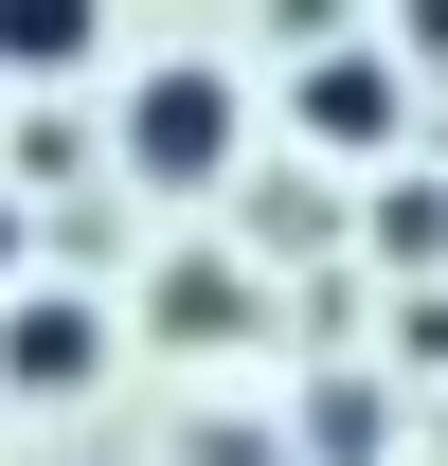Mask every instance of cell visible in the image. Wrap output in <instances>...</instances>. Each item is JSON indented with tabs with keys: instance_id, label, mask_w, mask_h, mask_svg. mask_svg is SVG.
I'll list each match as a JSON object with an SVG mask.
<instances>
[{
	"instance_id": "9",
	"label": "cell",
	"mask_w": 448,
	"mask_h": 466,
	"mask_svg": "<svg viewBox=\"0 0 448 466\" xmlns=\"http://www.w3.org/2000/svg\"><path fill=\"white\" fill-rule=\"evenodd\" d=\"M18 251H36V216H18V198H0V305H18Z\"/></svg>"
},
{
	"instance_id": "3",
	"label": "cell",
	"mask_w": 448,
	"mask_h": 466,
	"mask_svg": "<svg viewBox=\"0 0 448 466\" xmlns=\"http://www.w3.org/2000/svg\"><path fill=\"white\" fill-rule=\"evenodd\" d=\"M90 377H108V323H90L72 288H18V305H0V395H90Z\"/></svg>"
},
{
	"instance_id": "4",
	"label": "cell",
	"mask_w": 448,
	"mask_h": 466,
	"mask_svg": "<svg viewBox=\"0 0 448 466\" xmlns=\"http://www.w3.org/2000/svg\"><path fill=\"white\" fill-rule=\"evenodd\" d=\"M90 55H108V0H0V72L55 90V72H90Z\"/></svg>"
},
{
	"instance_id": "2",
	"label": "cell",
	"mask_w": 448,
	"mask_h": 466,
	"mask_svg": "<svg viewBox=\"0 0 448 466\" xmlns=\"http://www.w3.org/2000/svg\"><path fill=\"white\" fill-rule=\"evenodd\" d=\"M394 108H412V90H394V55H341V36L287 72V126H305L323 162H377V144H394Z\"/></svg>"
},
{
	"instance_id": "1",
	"label": "cell",
	"mask_w": 448,
	"mask_h": 466,
	"mask_svg": "<svg viewBox=\"0 0 448 466\" xmlns=\"http://www.w3.org/2000/svg\"><path fill=\"white\" fill-rule=\"evenodd\" d=\"M126 179H162V198H216L233 179V72L162 55L144 90H126Z\"/></svg>"
},
{
	"instance_id": "6",
	"label": "cell",
	"mask_w": 448,
	"mask_h": 466,
	"mask_svg": "<svg viewBox=\"0 0 448 466\" xmlns=\"http://www.w3.org/2000/svg\"><path fill=\"white\" fill-rule=\"evenodd\" d=\"M305 466H377V395H359V377L305 395Z\"/></svg>"
},
{
	"instance_id": "7",
	"label": "cell",
	"mask_w": 448,
	"mask_h": 466,
	"mask_svg": "<svg viewBox=\"0 0 448 466\" xmlns=\"http://www.w3.org/2000/svg\"><path fill=\"white\" fill-rule=\"evenodd\" d=\"M377 251H394V269H431V251H448V198H431V179H394V198H377Z\"/></svg>"
},
{
	"instance_id": "8",
	"label": "cell",
	"mask_w": 448,
	"mask_h": 466,
	"mask_svg": "<svg viewBox=\"0 0 448 466\" xmlns=\"http://www.w3.org/2000/svg\"><path fill=\"white\" fill-rule=\"evenodd\" d=\"M394 55H412V72H448V0H394Z\"/></svg>"
},
{
	"instance_id": "5",
	"label": "cell",
	"mask_w": 448,
	"mask_h": 466,
	"mask_svg": "<svg viewBox=\"0 0 448 466\" xmlns=\"http://www.w3.org/2000/svg\"><path fill=\"white\" fill-rule=\"evenodd\" d=\"M233 323H251L233 269H162V341H233Z\"/></svg>"
}]
</instances>
